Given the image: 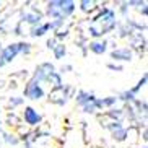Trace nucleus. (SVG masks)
<instances>
[{
  "mask_svg": "<svg viewBox=\"0 0 148 148\" xmlns=\"http://www.w3.org/2000/svg\"><path fill=\"white\" fill-rule=\"evenodd\" d=\"M112 26H114V13L111 10H104V13H101L98 18H95V21L90 28V33L93 36H101Z\"/></svg>",
  "mask_w": 148,
  "mask_h": 148,
  "instance_id": "obj_1",
  "label": "nucleus"
},
{
  "mask_svg": "<svg viewBox=\"0 0 148 148\" xmlns=\"http://www.w3.org/2000/svg\"><path fill=\"white\" fill-rule=\"evenodd\" d=\"M18 52H29V44H12V46H8L2 52V59H3L2 62L13 60Z\"/></svg>",
  "mask_w": 148,
  "mask_h": 148,
  "instance_id": "obj_2",
  "label": "nucleus"
},
{
  "mask_svg": "<svg viewBox=\"0 0 148 148\" xmlns=\"http://www.w3.org/2000/svg\"><path fill=\"white\" fill-rule=\"evenodd\" d=\"M25 95H26L28 98H31V99H39V98H42L44 93L39 86V82H38V80H31V82L28 83L26 90H25Z\"/></svg>",
  "mask_w": 148,
  "mask_h": 148,
  "instance_id": "obj_3",
  "label": "nucleus"
},
{
  "mask_svg": "<svg viewBox=\"0 0 148 148\" xmlns=\"http://www.w3.org/2000/svg\"><path fill=\"white\" fill-rule=\"evenodd\" d=\"M25 121H26L29 125H36V124H39L41 116L36 112L33 108H26L25 109Z\"/></svg>",
  "mask_w": 148,
  "mask_h": 148,
  "instance_id": "obj_4",
  "label": "nucleus"
},
{
  "mask_svg": "<svg viewBox=\"0 0 148 148\" xmlns=\"http://www.w3.org/2000/svg\"><path fill=\"white\" fill-rule=\"evenodd\" d=\"M59 7H60V16H67L73 12L75 3L70 0H65V2H59Z\"/></svg>",
  "mask_w": 148,
  "mask_h": 148,
  "instance_id": "obj_5",
  "label": "nucleus"
},
{
  "mask_svg": "<svg viewBox=\"0 0 148 148\" xmlns=\"http://www.w3.org/2000/svg\"><path fill=\"white\" fill-rule=\"evenodd\" d=\"M132 52L129 49H119V51H114L112 52V59L116 60H130Z\"/></svg>",
  "mask_w": 148,
  "mask_h": 148,
  "instance_id": "obj_6",
  "label": "nucleus"
},
{
  "mask_svg": "<svg viewBox=\"0 0 148 148\" xmlns=\"http://www.w3.org/2000/svg\"><path fill=\"white\" fill-rule=\"evenodd\" d=\"M90 49H91L95 54H103L106 51V42L104 41H95V42L90 44Z\"/></svg>",
  "mask_w": 148,
  "mask_h": 148,
  "instance_id": "obj_7",
  "label": "nucleus"
},
{
  "mask_svg": "<svg viewBox=\"0 0 148 148\" xmlns=\"http://www.w3.org/2000/svg\"><path fill=\"white\" fill-rule=\"evenodd\" d=\"M54 54H56V57L57 59H62L64 57V54H65V47L62 46V44H59V46H54Z\"/></svg>",
  "mask_w": 148,
  "mask_h": 148,
  "instance_id": "obj_8",
  "label": "nucleus"
},
{
  "mask_svg": "<svg viewBox=\"0 0 148 148\" xmlns=\"http://www.w3.org/2000/svg\"><path fill=\"white\" fill-rule=\"evenodd\" d=\"M49 28H51V25H42V26L33 29V33H31V34H33V36H41V34H44V31L49 29Z\"/></svg>",
  "mask_w": 148,
  "mask_h": 148,
  "instance_id": "obj_9",
  "label": "nucleus"
},
{
  "mask_svg": "<svg viewBox=\"0 0 148 148\" xmlns=\"http://www.w3.org/2000/svg\"><path fill=\"white\" fill-rule=\"evenodd\" d=\"M28 21L29 23H36V21H39V15H38V16H36V15H28Z\"/></svg>",
  "mask_w": 148,
  "mask_h": 148,
  "instance_id": "obj_10",
  "label": "nucleus"
},
{
  "mask_svg": "<svg viewBox=\"0 0 148 148\" xmlns=\"http://www.w3.org/2000/svg\"><path fill=\"white\" fill-rule=\"evenodd\" d=\"M91 5H93V2H82V8L83 10H90Z\"/></svg>",
  "mask_w": 148,
  "mask_h": 148,
  "instance_id": "obj_11",
  "label": "nucleus"
}]
</instances>
